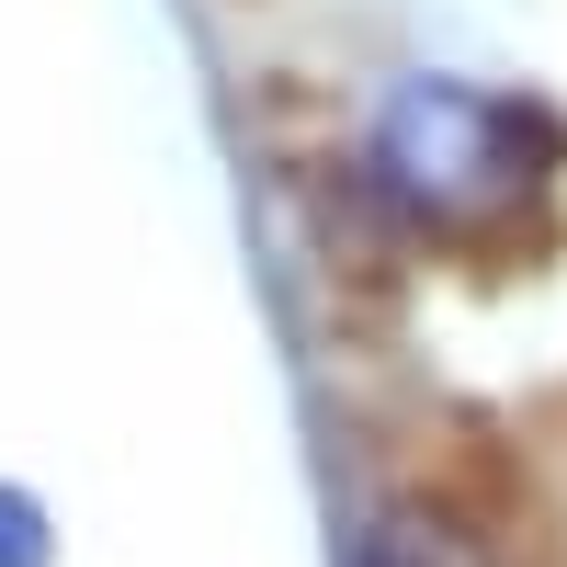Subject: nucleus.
Listing matches in <instances>:
<instances>
[{"mask_svg":"<svg viewBox=\"0 0 567 567\" xmlns=\"http://www.w3.org/2000/svg\"><path fill=\"white\" fill-rule=\"evenodd\" d=\"M567 171V136L545 103L523 91H488V80H454V69H420L374 103L352 182L363 205L420 250H511L523 227L545 216Z\"/></svg>","mask_w":567,"mask_h":567,"instance_id":"obj_1","label":"nucleus"},{"mask_svg":"<svg viewBox=\"0 0 567 567\" xmlns=\"http://www.w3.org/2000/svg\"><path fill=\"white\" fill-rule=\"evenodd\" d=\"M352 567H488V545L465 523H443V511H386V523L352 545Z\"/></svg>","mask_w":567,"mask_h":567,"instance_id":"obj_2","label":"nucleus"},{"mask_svg":"<svg viewBox=\"0 0 567 567\" xmlns=\"http://www.w3.org/2000/svg\"><path fill=\"white\" fill-rule=\"evenodd\" d=\"M45 556H58V534H45V511L12 488V477H0V567H45Z\"/></svg>","mask_w":567,"mask_h":567,"instance_id":"obj_3","label":"nucleus"}]
</instances>
